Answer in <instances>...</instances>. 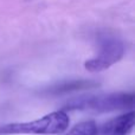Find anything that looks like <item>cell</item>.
<instances>
[{
    "label": "cell",
    "mask_w": 135,
    "mask_h": 135,
    "mask_svg": "<svg viewBox=\"0 0 135 135\" xmlns=\"http://www.w3.org/2000/svg\"><path fill=\"white\" fill-rule=\"evenodd\" d=\"M134 95L128 93L97 94L83 95L71 98L63 107V110H79V112L110 113L117 110L133 109Z\"/></svg>",
    "instance_id": "obj_1"
},
{
    "label": "cell",
    "mask_w": 135,
    "mask_h": 135,
    "mask_svg": "<svg viewBox=\"0 0 135 135\" xmlns=\"http://www.w3.org/2000/svg\"><path fill=\"white\" fill-rule=\"evenodd\" d=\"M70 123L69 116L64 110L50 113L43 117L30 122H13L0 126V135H57L68 129Z\"/></svg>",
    "instance_id": "obj_2"
},
{
    "label": "cell",
    "mask_w": 135,
    "mask_h": 135,
    "mask_svg": "<svg viewBox=\"0 0 135 135\" xmlns=\"http://www.w3.org/2000/svg\"><path fill=\"white\" fill-rule=\"evenodd\" d=\"M124 55V45L117 38L107 37L101 40L100 51L95 57L85 61L84 68L90 72H100L109 69L121 61Z\"/></svg>",
    "instance_id": "obj_3"
},
{
    "label": "cell",
    "mask_w": 135,
    "mask_h": 135,
    "mask_svg": "<svg viewBox=\"0 0 135 135\" xmlns=\"http://www.w3.org/2000/svg\"><path fill=\"white\" fill-rule=\"evenodd\" d=\"M135 114L133 110L119 115L97 127L96 135H131L134 129Z\"/></svg>",
    "instance_id": "obj_4"
},
{
    "label": "cell",
    "mask_w": 135,
    "mask_h": 135,
    "mask_svg": "<svg viewBox=\"0 0 135 135\" xmlns=\"http://www.w3.org/2000/svg\"><path fill=\"white\" fill-rule=\"evenodd\" d=\"M97 85V82L90 81V79H72V81H63L61 83L55 84L46 89L45 93L49 95H62V94L83 90V89H93Z\"/></svg>",
    "instance_id": "obj_5"
},
{
    "label": "cell",
    "mask_w": 135,
    "mask_h": 135,
    "mask_svg": "<svg viewBox=\"0 0 135 135\" xmlns=\"http://www.w3.org/2000/svg\"><path fill=\"white\" fill-rule=\"evenodd\" d=\"M96 132H97L96 122L88 120L75 124L66 135H96Z\"/></svg>",
    "instance_id": "obj_6"
},
{
    "label": "cell",
    "mask_w": 135,
    "mask_h": 135,
    "mask_svg": "<svg viewBox=\"0 0 135 135\" xmlns=\"http://www.w3.org/2000/svg\"><path fill=\"white\" fill-rule=\"evenodd\" d=\"M25 1H33V0H25Z\"/></svg>",
    "instance_id": "obj_7"
}]
</instances>
